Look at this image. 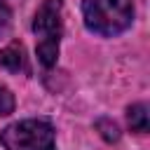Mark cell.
I'll return each mask as SVG.
<instances>
[{"instance_id":"1","label":"cell","mask_w":150,"mask_h":150,"mask_svg":"<svg viewBox=\"0 0 150 150\" xmlns=\"http://www.w3.org/2000/svg\"><path fill=\"white\" fill-rule=\"evenodd\" d=\"M82 16L91 33L110 38L131 26L134 2L131 0H82Z\"/></svg>"},{"instance_id":"2","label":"cell","mask_w":150,"mask_h":150,"mask_svg":"<svg viewBox=\"0 0 150 150\" xmlns=\"http://www.w3.org/2000/svg\"><path fill=\"white\" fill-rule=\"evenodd\" d=\"M61 7H63L61 0H45L38 7L35 19H33V33L38 38L35 49L45 68H52L59 56V42H61V30H63Z\"/></svg>"},{"instance_id":"3","label":"cell","mask_w":150,"mask_h":150,"mask_svg":"<svg viewBox=\"0 0 150 150\" xmlns=\"http://www.w3.org/2000/svg\"><path fill=\"white\" fill-rule=\"evenodd\" d=\"M0 143L7 150H56L54 148V127L47 120L14 122L0 134Z\"/></svg>"},{"instance_id":"4","label":"cell","mask_w":150,"mask_h":150,"mask_svg":"<svg viewBox=\"0 0 150 150\" xmlns=\"http://www.w3.org/2000/svg\"><path fill=\"white\" fill-rule=\"evenodd\" d=\"M0 66H5L7 70L12 73H19V70H26V52L19 42H12L7 45L2 52H0Z\"/></svg>"},{"instance_id":"5","label":"cell","mask_w":150,"mask_h":150,"mask_svg":"<svg viewBox=\"0 0 150 150\" xmlns=\"http://www.w3.org/2000/svg\"><path fill=\"white\" fill-rule=\"evenodd\" d=\"M127 120H129L131 131L145 134V131H148V105H145V103H134V105L127 110Z\"/></svg>"},{"instance_id":"6","label":"cell","mask_w":150,"mask_h":150,"mask_svg":"<svg viewBox=\"0 0 150 150\" xmlns=\"http://www.w3.org/2000/svg\"><path fill=\"white\" fill-rule=\"evenodd\" d=\"M12 110H14V96H12V91L7 87L0 84V117L9 115Z\"/></svg>"},{"instance_id":"7","label":"cell","mask_w":150,"mask_h":150,"mask_svg":"<svg viewBox=\"0 0 150 150\" xmlns=\"http://www.w3.org/2000/svg\"><path fill=\"white\" fill-rule=\"evenodd\" d=\"M96 127L101 129V134H103L105 141H117V138H120V131H117L115 122H110V120H98Z\"/></svg>"},{"instance_id":"8","label":"cell","mask_w":150,"mask_h":150,"mask_svg":"<svg viewBox=\"0 0 150 150\" xmlns=\"http://www.w3.org/2000/svg\"><path fill=\"white\" fill-rule=\"evenodd\" d=\"M9 19H12V12H9V7L0 0V35L9 28Z\"/></svg>"}]
</instances>
